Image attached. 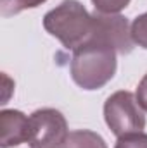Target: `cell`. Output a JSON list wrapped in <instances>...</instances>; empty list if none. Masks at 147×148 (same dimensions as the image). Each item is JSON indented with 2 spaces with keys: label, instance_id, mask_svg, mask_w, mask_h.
<instances>
[{
  "label": "cell",
  "instance_id": "obj_9",
  "mask_svg": "<svg viewBox=\"0 0 147 148\" xmlns=\"http://www.w3.org/2000/svg\"><path fill=\"white\" fill-rule=\"evenodd\" d=\"M132 38L135 45L147 50V12L137 16L132 23Z\"/></svg>",
  "mask_w": 147,
  "mask_h": 148
},
{
  "label": "cell",
  "instance_id": "obj_11",
  "mask_svg": "<svg viewBox=\"0 0 147 148\" xmlns=\"http://www.w3.org/2000/svg\"><path fill=\"white\" fill-rule=\"evenodd\" d=\"M114 148H147V134L146 133H132L119 136Z\"/></svg>",
  "mask_w": 147,
  "mask_h": 148
},
{
  "label": "cell",
  "instance_id": "obj_8",
  "mask_svg": "<svg viewBox=\"0 0 147 148\" xmlns=\"http://www.w3.org/2000/svg\"><path fill=\"white\" fill-rule=\"evenodd\" d=\"M47 0H0V14L3 17L16 16L26 9H35Z\"/></svg>",
  "mask_w": 147,
  "mask_h": 148
},
{
  "label": "cell",
  "instance_id": "obj_2",
  "mask_svg": "<svg viewBox=\"0 0 147 148\" xmlns=\"http://www.w3.org/2000/svg\"><path fill=\"white\" fill-rule=\"evenodd\" d=\"M43 28L68 50H76L92 35V14L78 0H62L43 16Z\"/></svg>",
  "mask_w": 147,
  "mask_h": 148
},
{
  "label": "cell",
  "instance_id": "obj_6",
  "mask_svg": "<svg viewBox=\"0 0 147 148\" xmlns=\"http://www.w3.org/2000/svg\"><path fill=\"white\" fill-rule=\"evenodd\" d=\"M30 138V117L21 110L3 109L0 112V147L12 148L28 143Z\"/></svg>",
  "mask_w": 147,
  "mask_h": 148
},
{
  "label": "cell",
  "instance_id": "obj_12",
  "mask_svg": "<svg viewBox=\"0 0 147 148\" xmlns=\"http://www.w3.org/2000/svg\"><path fill=\"white\" fill-rule=\"evenodd\" d=\"M135 98H137L139 105L142 107V110L147 112V74L140 79V83H139V86H137Z\"/></svg>",
  "mask_w": 147,
  "mask_h": 148
},
{
  "label": "cell",
  "instance_id": "obj_5",
  "mask_svg": "<svg viewBox=\"0 0 147 148\" xmlns=\"http://www.w3.org/2000/svg\"><path fill=\"white\" fill-rule=\"evenodd\" d=\"M90 40L101 41L109 45L116 50V53H130L133 50V38H132V26L126 17L119 14H92V35Z\"/></svg>",
  "mask_w": 147,
  "mask_h": 148
},
{
  "label": "cell",
  "instance_id": "obj_3",
  "mask_svg": "<svg viewBox=\"0 0 147 148\" xmlns=\"http://www.w3.org/2000/svg\"><path fill=\"white\" fill-rule=\"evenodd\" d=\"M104 119L112 134L125 136L132 133H142L146 127V115L137 98L130 91H116L104 103Z\"/></svg>",
  "mask_w": 147,
  "mask_h": 148
},
{
  "label": "cell",
  "instance_id": "obj_4",
  "mask_svg": "<svg viewBox=\"0 0 147 148\" xmlns=\"http://www.w3.org/2000/svg\"><path fill=\"white\" fill-rule=\"evenodd\" d=\"M68 121L55 109H38L30 115L31 148H61L68 138Z\"/></svg>",
  "mask_w": 147,
  "mask_h": 148
},
{
  "label": "cell",
  "instance_id": "obj_10",
  "mask_svg": "<svg viewBox=\"0 0 147 148\" xmlns=\"http://www.w3.org/2000/svg\"><path fill=\"white\" fill-rule=\"evenodd\" d=\"M92 3L101 14H118L119 10L128 7L130 0H92Z\"/></svg>",
  "mask_w": 147,
  "mask_h": 148
},
{
  "label": "cell",
  "instance_id": "obj_1",
  "mask_svg": "<svg viewBox=\"0 0 147 148\" xmlns=\"http://www.w3.org/2000/svg\"><path fill=\"white\" fill-rule=\"evenodd\" d=\"M116 50L109 45L88 40L81 47L73 50L71 77L83 90H99L107 84L116 74Z\"/></svg>",
  "mask_w": 147,
  "mask_h": 148
},
{
  "label": "cell",
  "instance_id": "obj_7",
  "mask_svg": "<svg viewBox=\"0 0 147 148\" xmlns=\"http://www.w3.org/2000/svg\"><path fill=\"white\" fill-rule=\"evenodd\" d=\"M62 148H107L104 138L90 129L71 131L64 141Z\"/></svg>",
  "mask_w": 147,
  "mask_h": 148
},
{
  "label": "cell",
  "instance_id": "obj_13",
  "mask_svg": "<svg viewBox=\"0 0 147 148\" xmlns=\"http://www.w3.org/2000/svg\"><path fill=\"white\" fill-rule=\"evenodd\" d=\"M61 148H62V147H61Z\"/></svg>",
  "mask_w": 147,
  "mask_h": 148
}]
</instances>
